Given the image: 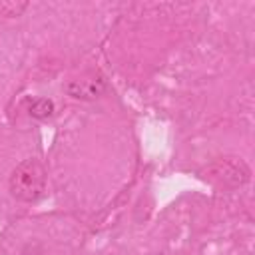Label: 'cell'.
Listing matches in <instances>:
<instances>
[{
	"label": "cell",
	"mask_w": 255,
	"mask_h": 255,
	"mask_svg": "<svg viewBox=\"0 0 255 255\" xmlns=\"http://www.w3.org/2000/svg\"><path fill=\"white\" fill-rule=\"evenodd\" d=\"M8 189H10V195L18 201H24V203L36 201L46 189V169L42 161L34 157L20 161L10 173Z\"/></svg>",
	"instance_id": "1"
},
{
	"label": "cell",
	"mask_w": 255,
	"mask_h": 255,
	"mask_svg": "<svg viewBox=\"0 0 255 255\" xmlns=\"http://www.w3.org/2000/svg\"><path fill=\"white\" fill-rule=\"evenodd\" d=\"M249 167L243 159H237V157H225V159H219L215 161L209 169H207V179L219 187H237V185H243L247 183L249 179Z\"/></svg>",
	"instance_id": "2"
},
{
	"label": "cell",
	"mask_w": 255,
	"mask_h": 255,
	"mask_svg": "<svg viewBox=\"0 0 255 255\" xmlns=\"http://www.w3.org/2000/svg\"><path fill=\"white\" fill-rule=\"evenodd\" d=\"M66 92L76 100H96L106 92V82L96 74H88V76L70 80L66 86Z\"/></svg>",
	"instance_id": "3"
},
{
	"label": "cell",
	"mask_w": 255,
	"mask_h": 255,
	"mask_svg": "<svg viewBox=\"0 0 255 255\" xmlns=\"http://www.w3.org/2000/svg\"><path fill=\"white\" fill-rule=\"evenodd\" d=\"M28 114L36 120H46L54 114V104L46 98H34V100H28Z\"/></svg>",
	"instance_id": "4"
},
{
	"label": "cell",
	"mask_w": 255,
	"mask_h": 255,
	"mask_svg": "<svg viewBox=\"0 0 255 255\" xmlns=\"http://www.w3.org/2000/svg\"><path fill=\"white\" fill-rule=\"evenodd\" d=\"M28 8V2H14V0H0V16L4 18H16L22 16V12Z\"/></svg>",
	"instance_id": "5"
}]
</instances>
